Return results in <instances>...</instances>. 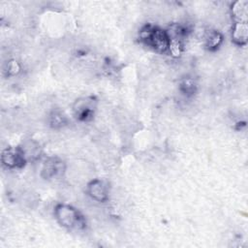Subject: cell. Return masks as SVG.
<instances>
[{"instance_id":"obj_1","label":"cell","mask_w":248,"mask_h":248,"mask_svg":"<svg viewBox=\"0 0 248 248\" xmlns=\"http://www.w3.org/2000/svg\"><path fill=\"white\" fill-rule=\"evenodd\" d=\"M140 39L149 46L160 52H164L169 49V37L166 31L151 26H145L140 31Z\"/></svg>"},{"instance_id":"obj_2","label":"cell","mask_w":248,"mask_h":248,"mask_svg":"<svg viewBox=\"0 0 248 248\" xmlns=\"http://www.w3.org/2000/svg\"><path fill=\"white\" fill-rule=\"evenodd\" d=\"M55 216L58 222L69 229H81L84 221L79 213L70 205L59 204L55 208Z\"/></svg>"},{"instance_id":"obj_3","label":"cell","mask_w":248,"mask_h":248,"mask_svg":"<svg viewBox=\"0 0 248 248\" xmlns=\"http://www.w3.org/2000/svg\"><path fill=\"white\" fill-rule=\"evenodd\" d=\"M24 161L25 155L21 148H7L2 152V162L7 167H21Z\"/></svg>"},{"instance_id":"obj_4","label":"cell","mask_w":248,"mask_h":248,"mask_svg":"<svg viewBox=\"0 0 248 248\" xmlns=\"http://www.w3.org/2000/svg\"><path fill=\"white\" fill-rule=\"evenodd\" d=\"M88 193L95 201L103 202L108 198V187L101 180H93L88 185Z\"/></svg>"},{"instance_id":"obj_5","label":"cell","mask_w":248,"mask_h":248,"mask_svg":"<svg viewBox=\"0 0 248 248\" xmlns=\"http://www.w3.org/2000/svg\"><path fill=\"white\" fill-rule=\"evenodd\" d=\"M94 103L95 102L89 98L78 100L76 103V107H75V111L77 115L80 119H83V120L87 119L88 116H90L93 112V109L95 108Z\"/></svg>"},{"instance_id":"obj_6","label":"cell","mask_w":248,"mask_h":248,"mask_svg":"<svg viewBox=\"0 0 248 248\" xmlns=\"http://www.w3.org/2000/svg\"><path fill=\"white\" fill-rule=\"evenodd\" d=\"M232 38L233 42L237 45H244L247 42L248 38V27L245 22H234Z\"/></svg>"},{"instance_id":"obj_7","label":"cell","mask_w":248,"mask_h":248,"mask_svg":"<svg viewBox=\"0 0 248 248\" xmlns=\"http://www.w3.org/2000/svg\"><path fill=\"white\" fill-rule=\"evenodd\" d=\"M232 17L234 22H245L247 23V2L237 1L232 5Z\"/></svg>"},{"instance_id":"obj_8","label":"cell","mask_w":248,"mask_h":248,"mask_svg":"<svg viewBox=\"0 0 248 248\" xmlns=\"http://www.w3.org/2000/svg\"><path fill=\"white\" fill-rule=\"evenodd\" d=\"M63 170L62 163L55 160V159H49L46 161L44 165V173L46 174V177L51 178L58 175Z\"/></svg>"},{"instance_id":"obj_9","label":"cell","mask_w":248,"mask_h":248,"mask_svg":"<svg viewBox=\"0 0 248 248\" xmlns=\"http://www.w3.org/2000/svg\"><path fill=\"white\" fill-rule=\"evenodd\" d=\"M222 40H223L222 35L217 31H209L204 35L205 46L210 49H213L218 46H220V44L222 43Z\"/></svg>"},{"instance_id":"obj_10","label":"cell","mask_w":248,"mask_h":248,"mask_svg":"<svg viewBox=\"0 0 248 248\" xmlns=\"http://www.w3.org/2000/svg\"><path fill=\"white\" fill-rule=\"evenodd\" d=\"M6 69H7V73L9 74V75H11V76H15V75H17L18 73H19V71H20V65H19V63L17 62V61H16V60H10L8 63H7V67H6Z\"/></svg>"},{"instance_id":"obj_11","label":"cell","mask_w":248,"mask_h":248,"mask_svg":"<svg viewBox=\"0 0 248 248\" xmlns=\"http://www.w3.org/2000/svg\"><path fill=\"white\" fill-rule=\"evenodd\" d=\"M64 121H65V116L63 114H61L60 112H54L51 115V123L55 126L63 125Z\"/></svg>"}]
</instances>
